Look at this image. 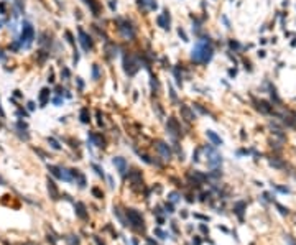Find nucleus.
<instances>
[{
    "mask_svg": "<svg viewBox=\"0 0 296 245\" xmlns=\"http://www.w3.org/2000/svg\"><path fill=\"white\" fill-rule=\"evenodd\" d=\"M206 152H207V155H209V156H207L209 158L207 163H209L211 166H217V165H221V163H222V156H221V155H217L212 148H211V146H207V150H206Z\"/></svg>",
    "mask_w": 296,
    "mask_h": 245,
    "instance_id": "obj_8",
    "label": "nucleus"
},
{
    "mask_svg": "<svg viewBox=\"0 0 296 245\" xmlns=\"http://www.w3.org/2000/svg\"><path fill=\"white\" fill-rule=\"evenodd\" d=\"M61 76H64V77H69V69H68V68H63Z\"/></svg>",
    "mask_w": 296,
    "mask_h": 245,
    "instance_id": "obj_28",
    "label": "nucleus"
},
{
    "mask_svg": "<svg viewBox=\"0 0 296 245\" xmlns=\"http://www.w3.org/2000/svg\"><path fill=\"white\" fill-rule=\"evenodd\" d=\"M61 179H64V181H72V179H74V174H72V170L61 168Z\"/></svg>",
    "mask_w": 296,
    "mask_h": 245,
    "instance_id": "obj_15",
    "label": "nucleus"
},
{
    "mask_svg": "<svg viewBox=\"0 0 296 245\" xmlns=\"http://www.w3.org/2000/svg\"><path fill=\"white\" fill-rule=\"evenodd\" d=\"M89 120H91V115H89V109L84 107L81 110V122L82 124H89Z\"/></svg>",
    "mask_w": 296,
    "mask_h": 245,
    "instance_id": "obj_16",
    "label": "nucleus"
},
{
    "mask_svg": "<svg viewBox=\"0 0 296 245\" xmlns=\"http://www.w3.org/2000/svg\"><path fill=\"white\" fill-rule=\"evenodd\" d=\"M92 193H94L96 196H99V198H102V194H100V191H99V189H92Z\"/></svg>",
    "mask_w": 296,
    "mask_h": 245,
    "instance_id": "obj_33",
    "label": "nucleus"
},
{
    "mask_svg": "<svg viewBox=\"0 0 296 245\" xmlns=\"http://www.w3.org/2000/svg\"><path fill=\"white\" fill-rule=\"evenodd\" d=\"M92 168H94V170H96V173H97V174H99V176H104V171H102V170H100V166H97V165H92Z\"/></svg>",
    "mask_w": 296,
    "mask_h": 245,
    "instance_id": "obj_26",
    "label": "nucleus"
},
{
    "mask_svg": "<svg viewBox=\"0 0 296 245\" xmlns=\"http://www.w3.org/2000/svg\"><path fill=\"white\" fill-rule=\"evenodd\" d=\"M17 41L20 43V48H23V50L31 48V44L35 41V26L30 22H26V20L22 22V31H20Z\"/></svg>",
    "mask_w": 296,
    "mask_h": 245,
    "instance_id": "obj_2",
    "label": "nucleus"
},
{
    "mask_svg": "<svg viewBox=\"0 0 296 245\" xmlns=\"http://www.w3.org/2000/svg\"><path fill=\"white\" fill-rule=\"evenodd\" d=\"M156 150L160 152V155L163 156V160H169L171 158V150H169V146L163 143V142H158L156 143Z\"/></svg>",
    "mask_w": 296,
    "mask_h": 245,
    "instance_id": "obj_10",
    "label": "nucleus"
},
{
    "mask_svg": "<svg viewBox=\"0 0 296 245\" xmlns=\"http://www.w3.org/2000/svg\"><path fill=\"white\" fill-rule=\"evenodd\" d=\"M66 38H68V41H69L71 44H74V40H72V36H71L69 31H66Z\"/></svg>",
    "mask_w": 296,
    "mask_h": 245,
    "instance_id": "obj_29",
    "label": "nucleus"
},
{
    "mask_svg": "<svg viewBox=\"0 0 296 245\" xmlns=\"http://www.w3.org/2000/svg\"><path fill=\"white\" fill-rule=\"evenodd\" d=\"M178 35L181 36V40H183V41H189V40H188V36H186V33H184L183 30H181V28H179V30H178Z\"/></svg>",
    "mask_w": 296,
    "mask_h": 245,
    "instance_id": "obj_24",
    "label": "nucleus"
},
{
    "mask_svg": "<svg viewBox=\"0 0 296 245\" xmlns=\"http://www.w3.org/2000/svg\"><path fill=\"white\" fill-rule=\"evenodd\" d=\"M214 56V50L211 46V41L209 38H202V40H197L196 44H194L193 51H191V58L194 63H199V64H206L212 59Z\"/></svg>",
    "mask_w": 296,
    "mask_h": 245,
    "instance_id": "obj_1",
    "label": "nucleus"
},
{
    "mask_svg": "<svg viewBox=\"0 0 296 245\" xmlns=\"http://www.w3.org/2000/svg\"><path fill=\"white\" fill-rule=\"evenodd\" d=\"M230 48H235V50H237V48H239V43H237V41H230Z\"/></svg>",
    "mask_w": 296,
    "mask_h": 245,
    "instance_id": "obj_32",
    "label": "nucleus"
},
{
    "mask_svg": "<svg viewBox=\"0 0 296 245\" xmlns=\"http://www.w3.org/2000/svg\"><path fill=\"white\" fill-rule=\"evenodd\" d=\"M166 130H168V133L171 137H178L181 133V128H179V125H178V122H176V118L174 117H169L168 118V125H166Z\"/></svg>",
    "mask_w": 296,
    "mask_h": 245,
    "instance_id": "obj_7",
    "label": "nucleus"
},
{
    "mask_svg": "<svg viewBox=\"0 0 296 245\" xmlns=\"http://www.w3.org/2000/svg\"><path fill=\"white\" fill-rule=\"evenodd\" d=\"M26 109H28V110H30V112H33V110L36 109V105H35V102H31V100H30V102H28V104H26Z\"/></svg>",
    "mask_w": 296,
    "mask_h": 245,
    "instance_id": "obj_27",
    "label": "nucleus"
},
{
    "mask_svg": "<svg viewBox=\"0 0 296 245\" xmlns=\"http://www.w3.org/2000/svg\"><path fill=\"white\" fill-rule=\"evenodd\" d=\"M50 96H51V91L48 87H43L38 94V102H40V107H44L50 100Z\"/></svg>",
    "mask_w": 296,
    "mask_h": 245,
    "instance_id": "obj_11",
    "label": "nucleus"
},
{
    "mask_svg": "<svg viewBox=\"0 0 296 245\" xmlns=\"http://www.w3.org/2000/svg\"><path fill=\"white\" fill-rule=\"evenodd\" d=\"M119 31L122 33L125 40H133L135 38V28L127 22H119Z\"/></svg>",
    "mask_w": 296,
    "mask_h": 245,
    "instance_id": "obj_3",
    "label": "nucleus"
},
{
    "mask_svg": "<svg viewBox=\"0 0 296 245\" xmlns=\"http://www.w3.org/2000/svg\"><path fill=\"white\" fill-rule=\"evenodd\" d=\"M48 191L51 193L53 199H56V198H58V189H56V184H54L53 181H50V179H48Z\"/></svg>",
    "mask_w": 296,
    "mask_h": 245,
    "instance_id": "obj_17",
    "label": "nucleus"
},
{
    "mask_svg": "<svg viewBox=\"0 0 296 245\" xmlns=\"http://www.w3.org/2000/svg\"><path fill=\"white\" fill-rule=\"evenodd\" d=\"M113 165H115V168L119 170L120 174H124L125 171H127V161H125V158H122V156L113 158Z\"/></svg>",
    "mask_w": 296,
    "mask_h": 245,
    "instance_id": "obj_12",
    "label": "nucleus"
},
{
    "mask_svg": "<svg viewBox=\"0 0 296 245\" xmlns=\"http://www.w3.org/2000/svg\"><path fill=\"white\" fill-rule=\"evenodd\" d=\"M3 23H5V20H0V28L3 26Z\"/></svg>",
    "mask_w": 296,
    "mask_h": 245,
    "instance_id": "obj_37",
    "label": "nucleus"
},
{
    "mask_svg": "<svg viewBox=\"0 0 296 245\" xmlns=\"http://www.w3.org/2000/svg\"><path fill=\"white\" fill-rule=\"evenodd\" d=\"M99 76H100V72H99V66H97V64H94V66H92V79H99Z\"/></svg>",
    "mask_w": 296,
    "mask_h": 245,
    "instance_id": "obj_22",
    "label": "nucleus"
},
{
    "mask_svg": "<svg viewBox=\"0 0 296 245\" xmlns=\"http://www.w3.org/2000/svg\"><path fill=\"white\" fill-rule=\"evenodd\" d=\"M76 209H78V215H79L81 219H86V212H84V211H86V207H84L82 202H78V204H76Z\"/></svg>",
    "mask_w": 296,
    "mask_h": 245,
    "instance_id": "obj_18",
    "label": "nucleus"
},
{
    "mask_svg": "<svg viewBox=\"0 0 296 245\" xmlns=\"http://www.w3.org/2000/svg\"><path fill=\"white\" fill-rule=\"evenodd\" d=\"M179 110H181V114H183V117L186 118V120H189V122H191V120H194V118H196L194 112L188 107V105H183V104H181V109H179Z\"/></svg>",
    "mask_w": 296,
    "mask_h": 245,
    "instance_id": "obj_13",
    "label": "nucleus"
},
{
    "mask_svg": "<svg viewBox=\"0 0 296 245\" xmlns=\"http://www.w3.org/2000/svg\"><path fill=\"white\" fill-rule=\"evenodd\" d=\"M127 217H128V220H130V224L133 227H138V229L143 227V217H141L135 209H128L127 211Z\"/></svg>",
    "mask_w": 296,
    "mask_h": 245,
    "instance_id": "obj_5",
    "label": "nucleus"
},
{
    "mask_svg": "<svg viewBox=\"0 0 296 245\" xmlns=\"http://www.w3.org/2000/svg\"><path fill=\"white\" fill-rule=\"evenodd\" d=\"M78 86H79V87H81V89H82V87H84V82H82V81H81V77H78Z\"/></svg>",
    "mask_w": 296,
    "mask_h": 245,
    "instance_id": "obj_34",
    "label": "nucleus"
},
{
    "mask_svg": "<svg viewBox=\"0 0 296 245\" xmlns=\"http://www.w3.org/2000/svg\"><path fill=\"white\" fill-rule=\"evenodd\" d=\"M169 199H171L173 202H174V201H178V194H176V193H171V194H169Z\"/></svg>",
    "mask_w": 296,
    "mask_h": 245,
    "instance_id": "obj_30",
    "label": "nucleus"
},
{
    "mask_svg": "<svg viewBox=\"0 0 296 245\" xmlns=\"http://www.w3.org/2000/svg\"><path fill=\"white\" fill-rule=\"evenodd\" d=\"M124 66H125V72L128 76H133L137 71H138V63L132 58V56H125L124 58Z\"/></svg>",
    "mask_w": 296,
    "mask_h": 245,
    "instance_id": "obj_4",
    "label": "nucleus"
},
{
    "mask_svg": "<svg viewBox=\"0 0 296 245\" xmlns=\"http://www.w3.org/2000/svg\"><path fill=\"white\" fill-rule=\"evenodd\" d=\"M84 2H86L87 5L92 9V12H94V15H99V5H97V3H96V0H84Z\"/></svg>",
    "mask_w": 296,
    "mask_h": 245,
    "instance_id": "obj_19",
    "label": "nucleus"
},
{
    "mask_svg": "<svg viewBox=\"0 0 296 245\" xmlns=\"http://www.w3.org/2000/svg\"><path fill=\"white\" fill-rule=\"evenodd\" d=\"M79 41H81V46H82V50L86 51V53L92 50V38L82 30V28H79Z\"/></svg>",
    "mask_w": 296,
    "mask_h": 245,
    "instance_id": "obj_6",
    "label": "nucleus"
},
{
    "mask_svg": "<svg viewBox=\"0 0 296 245\" xmlns=\"http://www.w3.org/2000/svg\"><path fill=\"white\" fill-rule=\"evenodd\" d=\"M156 234H158V235H160V237H161V239H165V235H166V234H163V232H161V230H156Z\"/></svg>",
    "mask_w": 296,
    "mask_h": 245,
    "instance_id": "obj_36",
    "label": "nucleus"
},
{
    "mask_svg": "<svg viewBox=\"0 0 296 245\" xmlns=\"http://www.w3.org/2000/svg\"><path fill=\"white\" fill-rule=\"evenodd\" d=\"M166 211H168V212H173V206H171V204H166Z\"/></svg>",
    "mask_w": 296,
    "mask_h": 245,
    "instance_id": "obj_35",
    "label": "nucleus"
},
{
    "mask_svg": "<svg viewBox=\"0 0 296 245\" xmlns=\"http://www.w3.org/2000/svg\"><path fill=\"white\" fill-rule=\"evenodd\" d=\"M48 170L51 171V174H53V176H56V178H61V173H59V171H61V168H56V166H50V168H48Z\"/></svg>",
    "mask_w": 296,
    "mask_h": 245,
    "instance_id": "obj_20",
    "label": "nucleus"
},
{
    "mask_svg": "<svg viewBox=\"0 0 296 245\" xmlns=\"http://www.w3.org/2000/svg\"><path fill=\"white\" fill-rule=\"evenodd\" d=\"M48 143L51 145V148H54V150H61V145H59L58 142L54 140V138H48Z\"/></svg>",
    "mask_w": 296,
    "mask_h": 245,
    "instance_id": "obj_21",
    "label": "nucleus"
},
{
    "mask_svg": "<svg viewBox=\"0 0 296 245\" xmlns=\"http://www.w3.org/2000/svg\"><path fill=\"white\" fill-rule=\"evenodd\" d=\"M206 135H207V138H209V140L212 142V143L216 145V146L222 145V140H221V138H219V137L216 135V133L212 132V130H207V132H206Z\"/></svg>",
    "mask_w": 296,
    "mask_h": 245,
    "instance_id": "obj_14",
    "label": "nucleus"
},
{
    "mask_svg": "<svg viewBox=\"0 0 296 245\" xmlns=\"http://www.w3.org/2000/svg\"><path fill=\"white\" fill-rule=\"evenodd\" d=\"M13 97H22V91H18V89H15V91H13Z\"/></svg>",
    "mask_w": 296,
    "mask_h": 245,
    "instance_id": "obj_31",
    "label": "nucleus"
},
{
    "mask_svg": "<svg viewBox=\"0 0 296 245\" xmlns=\"http://www.w3.org/2000/svg\"><path fill=\"white\" fill-rule=\"evenodd\" d=\"M156 23L161 28H165V30H169V12L165 10L163 15H158V17H156Z\"/></svg>",
    "mask_w": 296,
    "mask_h": 245,
    "instance_id": "obj_9",
    "label": "nucleus"
},
{
    "mask_svg": "<svg viewBox=\"0 0 296 245\" xmlns=\"http://www.w3.org/2000/svg\"><path fill=\"white\" fill-rule=\"evenodd\" d=\"M53 104H54L56 107H59V105L63 104V99H61V97H54V99H53Z\"/></svg>",
    "mask_w": 296,
    "mask_h": 245,
    "instance_id": "obj_25",
    "label": "nucleus"
},
{
    "mask_svg": "<svg viewBox=\"0 0 296 245\" xmlns=\"http://www.w3.org/2000/svg\"><path fill=\"white\" fill-rule=\"evenodd\" d=\"M0 15H7V2L5 0L0 2Z\"/></svg>",
    "mask_w": 296,
    "mask_h": 245,
    "instance_id": "obj_23",
    "label": "nucleus"
}]
</instances>
